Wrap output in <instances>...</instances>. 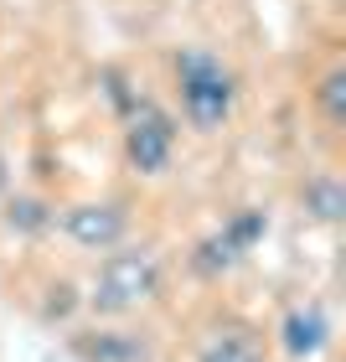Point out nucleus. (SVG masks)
Returning a JSON list of instances; mask_svg holds the SVG:
<instances>
[{
	"instance_id": "f257e3e1",
	"label": "nucleus",
	"mask_w": 346,
	"mask_h": 362,
	"mask_svg": "<svg viewBox=\"0 0 346 362\" xmlns=\"http://www.w3.org/2000/svg\"><path fill=\"white\" fill-rule=\"evenodd\" d=\"M176 73H181V114H186L196 129H222L233 104H238L233 73L212 52H196V47L176 57Z\"/></svg>"
},
{
	"instance_id": "f03ea898",
	"label": "nucleus",
	"mask_w": 346,
	"mask_h": 362,
	"mask_svg": "<svg viewBox=\"0 0 346 362\" xmlns=\"http://www.w3.org/2000/svg\"><path fill=\"white\" fill-rule=\"evenodd\" d=\"M155 295H160V259L150 249H119L104 259L88 305L104 310V316H124V310H140Z\"/></svg>"
},
{
	"instance_id": "7ed1b4c3",
	"label": "nucleus",
	"mask_w": 346,
	"mask_h": 362,
	"mask_svg": "<svg viewBox=\"0 0 346 362\" xmlns=\"http://www.w3.org/2000/svg\"><path fill=\"white\" fill-rule=\"evenodd\" d=\"M171 145H176V129H171V119H166L155 104H140L135 114H129L124 156H129V166H135V171L160 176V171L171 166Z\"/></svg>"
},
{
	"instance_id": "20e7f679",
	"label": "nucleus",
	"mask_w": 346,
	"mask_h": 362,
	"mask_svg": "<svg viewBox=\"0 0 346 362\" xmlns=\"http://www.w3.org/2000/svg\"><path fill=\"white\" fill-rule=\"evenodd\" d=\"M62 228H68L73 243H83V249H114V243L124 238L129 228V212L119 202H78L62 212Z\"/></svg>"
},
{
	"instance_id": "39448f33",
	"label": "nucleus",
	"mask_w": 346,
	"mask_h": 362,
	"mask_svg": "<svg viewBox=\"0 0 346 362\" xmlns=\"http://www.w3.org/2000/svg\"><path fill=\"white\" fill-rule=\"evenodd\" d=\"M78 362H155V347L140 332H119V326H98V332L73 337Z\"/></svg>"
},
{
	"instance_id": "423d86ee",
	"label": "nucleus",
	"mask_w": 346,
	"mask_h": 362,
	"mask_svg": "<svg viewBox=\"0 0 346 362\" xmlns=\"http://www.w3.org/2000/svg\"><path fill=\"white\" fill-rule=\"evenodd\" d=\"M326 341H331V321H326L321 305H294V310H285V321H279V347H285L290 362L321 357Z\"/></svg>"
},
{
	"instance_id": "0eeeda50",
	"label": "nucleus",
	"mask_w": 346,
	"mask_h": 362,
	"mask_svg": "<svg viewBox=\"0 0 346 362\" xmlns=\"http://www.w3.org/2000/svg\"><path fill=\"white\" fill-rule=\"evenodd\" d=\"M196 362H263L258 352V337L253 332H217V337H207L202 341V352H196Z\"/></svg>"
},
{
	"instance_id": "6e6552de",
	"label": "nucleus",
	"mask_w": 346,
	"mask_h": 362,
	"mask_svg": "<svg viewBox=\"0 0 346 362\" xmlns=\"http://www.w3.org/2000/svg\"><path fill=\"white\" fill-rule=\"evenodd\" d=\"M300 202H305V212H316L321 223H341L346 218V187L336 176H310Z\"/></svg>"
},
{
	"instance_id": "1a4fd4ad",
	"label": "nucleus",
	"mask_w": 346,
	"mask_h": 362,
	"mask_svg": "<svg viewBox=\"0 0 346 362\" xmlns=\"http://www.w3.org/2000/svg\"><path fill=\"white\" fill-rule=\"evenodd\" d=\"M243 259V249L227 233H212V238H202L196 243V254H191V264H196V274H227Z\"/></svg>"
},
{
	"instance_id": "9d476101",
	"label": "nucleus",
	"mask_w": 346,
	"mask_h": 362,
	"mask_svg": "<svg viewBox=\"0 0 346 362\" xmlns=\"http://www.w3.org/2000/svg\"><path fill=\"white\" fill-rule=\"evenodd\" d=\"M316 104L326 109V119H346V68H331L321 78V88H316Z\"/></svg>"
},
{
	"instance_id": "9b49d317",
	"label": "nucleus",
	"mask_w": 346,
	"mask_h": 362,
	"mask_svg": "<svg viewBox=\"0 0 346 362\" xmlns=\"http://www.w3.org/2000/svg\"><path fill=\"white\" fill-rule=\"evenodd\" d=\"M263 228H269V223H263V212H253V207H243V212H238V218H233V223H227V228H222V233H227V238H233V243H238V249H243V254H249V249H253V243L263 238Z\"/></svg>"
},
{
	"instance_id": "f8f14e48",
	"label": "nucleus",
	"mask_w": 346,
	"mask_h": 362,
	"mask_svg": "<svg viewBox=\"0 0 346 362\" xmlns=\"http://www.w3.org/2000/svg\"><path fill=\"white\" fill-rule=\"evenodd\" d=\"M47 223H52V218H47V207L37 202V197H21V202H11V228H16V233H42Z\"/></svg>"
},
{
	"instance_id": "ddd939ff",
	"label": "nucleus",
	"mask_w": 346,
	"mask_h": 362,
	"mask_svg": "<svg viewBox=\"0 0 346 362\" xmlns=\"http://www.w3.org/2000/svg\"><path fill=\"white\" fill-rule=\"evenodd\" d=\"M0 187H6V160H0Z\"/></svg>"
}]
</instances>
